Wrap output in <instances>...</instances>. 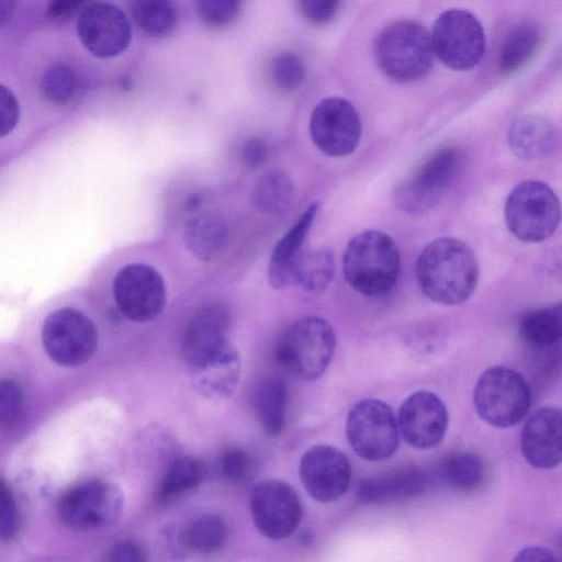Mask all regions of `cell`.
<instances>
[{"label": "cell", "mask_w": 562, "mask_h": 562, "mask_svg": "<svg viewBox=\"0 0 562 562\" xmlns=\"http://www.w3.org/2000/svg\"><path fill=\"white\" fill-rule=\"evenodd\" d=\"M420 291L430 301L458 305L468 301L479 281V262L472 248L456 237H439L420 252L416 263Z\"/></svg>", "instance_id": "1"}, {"label": "cell", "mask_w": 562, "mask_h": 562, "mask_svg": "<svg viewBox=\"0 0 562 562\" xmlns=\"http://www.w3.org/2000/svg\"><path fill=\"white\" fill-rule=\"evenodd\" d=\"M400 269L398 247L386 233L367 229L348 241L342 258L344 276L360 294L387 293L397 281Z\"/></svg>", "instance_id": "2"}, {"label": "cell", "mask_w": 562, "mask_h": 562, "mask_svg": "<svg viewBox=\"0 0 562 562\" xmlns=\"http://www.w3.org/2000/svg\"><path fill=\"white\" fill-rule=\"evenodd\" d=\"M336 347L331 325L318 316H303L280 335L276 360L289 374L304 381L321 378L328 368Z\"/></svg>", "instance_id": "3"}, {"label": "cell", "mask_w": 562, "mask_h": 562, "mask_svg": "<svg viewBox=\"0 0 562 562\" xmlns=\"http://www.w3.org/2000/svg\"><path fill=\"white\" fill-rule=\"evenodd\" d=\"M374 54L380 69L389 78L411 82L429 71L434 50L426 29L417 22L403 20L380 33Z\"/></svg>", "instance_id": "4"}, {"label": "cell", "mask_w": 562, "mask_h": 562, "mask_svg": "<svg viewBox=\"0 0 562 562\" xmlns=\"http://www.w3.org/2000/svg\"><path fill=\"white\" fill-rule=\"evenodd\" d=\"M463 151L443 146L425 157L395 190V204L403 212L422 214L438 204L461 173Z\"/></svg>", "instance_id": "5"}, {"label": "cell", "mask_w": 562, "mask_h": 562, "mask_svg": "<svg viewBox=\"0 0 562 562\" xmlns=\"http://www.w3.org/2000/svg\"><path fill=\"white\" fill-rule=\"evenodd\" d=\"M555 192L539 180H525L513 188L505 201L508 231L524 243H541L553 235L560 222Z\"/></svg>", "instance_id": "6"}, {"label": "cell", "mask_w": 562, "mask_h": 562, "mask_svg": "<svg viewBox=\"0 0 562 562\" xmlns=\"http://www.w3.org/2000/svg\"><path fill=\"white\" fill-rule=\"evenodd\" d=\"M473 400L483 420L497 428H508L526 417L531 393L521 373L504 366H494L480 375Z\"/></svg>", "instance_id": "7"}, {"label": "cell", "mask_w": 562, "mask_h": 562, "mask_svg": "<svg viewBox=\"0 0 562 562\" xmlns=\"http://www.w3.org/2000/svg\"><path fill=\"white\" fill-rule=\"evenodd\" d=\"M124 493L116 483L93 479L72 485L63 493L57 512L68 528L100 530L114 525L124 508Z\"/></svg>", "instance_id": "8"}, {"label": "cell", "mask_w": 562, "mask_h": 562, "mask_svg": "<svg viewBox=\"0 0 562 562\" xmlns=\"http://www.w3.org/2000/svg\"><path fill=\"white\" fill-rule=\"evenodd\" d=\"M346 434L353 451L368 461L391 458L400 445L395 415L386 403L376 398L362 400L351 407Z\"/></svg>", "instance_id": "9"}, {"label": "cell", "mask_w": 562, "mask_h": 562, "mask_svg": "<svg viewBox=\"0 0 562 562\" xmlns=\"http://www.w3.org/2000/svg\"><path fill=\"white\" fill-rule=\"evenodd\" d=\"M42 342L55 363L75 368L93 356L98 346V330L82 312L64 307L52 312L44 321Z\"/></svg>", "instance_id": "10"}, {"label": "cell", "mask_w": 562, "mask_h": 562, "mask_svg": "<svg viewBox=\"0 0 562 562\" xmlns=\"http://www.w3.org/2000/svg\"><path fill=\"white\" fill-rule=\"evenodd\" d=\"M430 40L434 54L454 70L474 67L485 50V35L480 21L461 9L442 12L434 25Z\"/></svg>", "instance_id": "11"}, {"label": "cell", "mask_w": 562, "mask_h": 562, "mask_svg": "<svg viewBox=\"0 0 562 562\" xmlns=\"http://www.w3.org/2000/svg\"><path fill=\"white\" fill-rule=\"evenodd\" d=\"M113 296L117 310L134 323L157 318L167 304L164 277L153 266L142 262L122 267L113 280Z\"/></svg>", "instance_id": "12"}, {"label": "cell", "mask_w": 562, "mask_h": 562, "mask_svg": "<svg viewBox=\"0 0 562 562\" xmlns=\"http://www.w3.org/2000/svg\"><path fill=\"white\" fill-rule=\"evenodd\" d=\"M361 120L346 99L329 97L319 101L310 119L314 145L330 157H345L355 151L361 138Z\"/></svg>", "instance_id": "13"}, {"label": "cell", "mask_w": 562, "mask_h": 562, "mask_svg": "<svg viewBox=\"0 0 562 562\" xmlns=\"http://www.w3.org/2000/svg\"><path fill=\"white\" fill-rule=\"evenodd\" d=\"M250 512L259 532L272 540L290 537L302 519V505L295 490L277 479L263 480L254 487Z\"/></svg>", "instance_id": "14"}, {"label": "cell", "mask_w": 562, "mask_h": 562, "mask_svg": "<svg viewBox=\"0 0 562 562\" xmlns=\"http://www.w3.org/2000/svg\"><path fill=\"white\" fill-rule=\"evenodd\" d=\"M299 474L303 487L312 498L319 503H333L349 487L351 464L337 447L316 445L302 456Z\"/></svg>", "instance_id": "15"}, {"label": "cell", "mask_w": 562, "mask_h": 562, "mask_svg": "<svg viewBox=\"0 0 562 562\" xmlns=\"http://www.w3.org/2000/svg\"><path fill=\"white\" fill-rule=\"evenodd\" d=\"M77 33L83 47L99 58L122 54L132 41V26L125 13L105 2L88 4L79 13Z\"/></svg>", "instance_id": "16"}, {"label": "cell", "mask_w": 562, "mask_h": 562, "mask_svg": "<svg viewBox=\"0 0 562 562\" xmlns=\"http://www.w3.org/2000/svg\"><path fill=\"white\" fill-rule=\"evenodd\" d=\"M448 419L447 407L437 394L418 391L402 403L397 426L409 446L427 450L443 440Z\"/></svg>", "instance_id": "17"}, {"label": "cell", "mask_w": 562, "mask_h": 562, "mask_svg": "<svg viewBox=\"0 0 562 562\" xmlns=\"http://www.w3.org/2000/svg\"><path fill=\"white\" fill-rule=\"evenodd\" d=\"M231 315L222 303L200 307L190 318L183 333L182 356L191 369L207 361L228 345Z\"/></svg>", "instance_id": "18"}, {"label": "cell", "mask_w": 562, "mask_h": 562, "mask_svg": "<svg viewBox=\"0 0 562 562\" xmlns=\"http://www.w3.org/2000/svg\"><path fill=\"white\" fill-rule=\"evenodd\" d=\"M520 449L525 460L538 469H551L561 462V411L547 406L535 412L525 423Z\"/></svg>", "instance_id": "19"}, {"label": "cell", "mask_w": 562, "mask_h": 562, "mask_svg": "<svg viewBox=\"0 0 562 562\" xmlns=\"http://www.w3.org/2000/svg\"><path fill=\"white\" fill-rule=\"evenodd\" d=\"M318 202H313L291 228L276 244L268 265V279L274 290H283L292 283L294 263L303 250L304 241L316 218Z\"/></svg>", "instance_id": "20"}, {"label": "cell", "mask_w": 562, "mask_h": 562, "mask_svg": "<svg viewBox=\"0 0 562 562\" xmlns=\"http://www.w3.org/2000/svg\"><path fill=\"white\" fill-rule=\"evenodd\" d=\"M182 239L187 250L195 259L213 262L226 251L229 244V229L218 213L198 212L186 222Z\"/></svg>", "instance_id": "21"}, {"label": "cell", "mask_w": 562, "mask_h": 562, "mask_svg": "<svg viewBox=\"0 0 562 562\" xmlns=\"http://www.w3.org/2000/svg\"><path fill=\"white\" fill-rule=\"evenodd\" d=\"M508 146L521 160L550 156L558 145V131L551 120L540 114H525L508 128Z\"/></svg>", "instance_id": "22"}, {"label": "cell", "mask_w": 562, "mask_h": 562, "mask_svg": "<svg viewBox=\"0 0 562 562\" xmlns=\"http://www.w3.org/2000/svg\"><path fill=\"white\" fill-rule=\"evenodd\" d=\"M428 486L424 470L406 469L393 474L368 477L361 481L357 495L363 504H385L415 497Z\"/></svg>", "instance_id": "23"}, {"label": "cell", "mask_w": 562, "mask_h": 562, "mask_svg": "<svg viewBox=\"0 0 562 562\" xmlns=\"http://www.w3.org/2000/svg\"><path fill=\"white\" fill-rule=\"evenodd\" d=\"M198 391L212 398H224L234 393L240 376V360L231 344L217 355L191 369Z\"/></svg>", "instance_id": "24"}, {"label": "cell", "mask_w": 562, "mask_h": 562, "mask_svg": "<svg viewBox=\"0 0 562 562\" xmlns=\"http://www.w3.org/2000/svg\"><path fill=\"white\" fill-rule=\"evenodd\" d=\"M254 409L262 430L270 437L281 434L285 424L288 391L285 382L278 375H268L254 393Z\"/></svg>", "instance_id": "25"}, {"label": "cell", "mask_w": 562, "mask_h": 562, "mask_svg": "<svg viewBox=\"0 0 562 562\" xmlns=\"http://www.w3.org/2000/svg\"><path fill=\"white\" fill-rule=\"evenodd\" d=\"M334 276V256L326 247L307 248L299 255L292 272V283L310 294L322 293Z\"/></svg>", "instance_id": "26"}, {"label": "cell", "mask_w": 562, "mask_h": 562, "mask_svg": "<svg viewBox=\"0 0 562 562\" xmlns=\"http://www.w3.org/2000/svg\"><path fill=\"white\" fill-rule=\"evenodd\" d=\"M132 19L139 31L162 38L173 33L178 23V12L173 0H131Z\"/></svg>", "instance_id": "27"}, {"label": "cell", "mask_w": 562, "mask_h": 562, "mask_svg": "<svg viewBox=\"0 0 562 562\" xmlns=\"http://www.w3.org/2000/svg\"><path fill=\"white\" fill-rule=\"evenodd\" d=\"M294 199L292 179L281 170L260 176L250 191L251 203L261 212L279 214L288 210Z\"/></svg>", "instance_id": "28"}, {"label": "cell", "mask_w": 562, "mask_h": 562, "mask_svg": "<svg viewBox=\"0 0 562 562\" xmlns=\"http://www.w3.org/2000/svg\"><path fill=\"white\" fill-rule=\"evenodd\" d=\"M540 40L541 32L535 22L525 21L514 26L501 48V70L513 72L522 67L537 50Z\"/></svg>", "instance_id": "29"}, {"label": "cell", "mask_w": 562, "mask_h": 562, "mask_svg": "<svg viewBox=\"0 0 562 562\" xmlns=\"http://www.w3.org/2000/svg\"><path fill=\"white\" fill-rule=\"evenodd\" d=\"M206 476L203 461L188 456L175 458L168 465L159 484L157 497L165 502L184 492L196 488Z\"/></svg>", "instance_id": "30"}, {"label": "cell", "mask_w": 562, "mask_h": 562, "mask_svg": "<svg viewBox=\"0 0 562 562\" xmlns=\"http://www.w3.org/2000/svg\"><path fill=\"white\" fill-rule=\"evenodd\" d=\"M81 90V81L77 70L65 63L47 67L40 80L43 98L56 106H66L76 101Z\"/></svg>", "instance_id": "31"}, {"label": "cell", "mask_w": 562, "mask_h": 562, "mask_svg": "<svg viewBox=\"0 0 562 562\" xmlns=\"http://www.w3.org/2000/svg\"><path fill=\"white\" fill-rule=\"evenodd\" d=\"M522 339L537 347L555 344L562 334V306L555 304L526 314L519 326Z\"/></svg>", "instance_id": "32"}, {"label": "cell", "mask_w": 562, "mask_h": 562, "mask_svg": "<svg viewBox=\"0 0 562 562\" xmlns=\"http://www.w3.org/2000/svg\"><path fill=\"white\" fill-rule=\"evenodd\" d=\"M447 485L462 493L479 490L484 482L485 465L482 458L473 452H457L450 456L441 468Z\"/></svg>", "instance_id": "33"}, {"label": "cell", "mask_w": 562, "mask_h": 562, "mask_svg": "<svg viewBox=\"0 0 562 562\" xmlns=\"http://www.w3.org/2000/svg\"><path fill=\"white\" fill-rule=\"evenodd\" d=\"M227 537L224 520L213 514H205L190 524L182 535L187 547L200 552L212 553L220 550Z\"/></svg>", "instance_id": "34"}, {"label": "cell", "mask_w": 562, "mask_h": 562, "mask_svg": "<svg viewBox=\"0 0 562 562\" xmlns=\"http://www.w3.org/2000/svg\"><path fill=\"white\" fill-rule=\"evenodd\" d=\"M272 82L283 91H292L301 86L305 78L302 58L292 52H283L273 57L270 64Z\"/></svg>", "instance_id": "35"}, {"label": "cell", "mask_w": 562, "mask_h": 562, "mask_svg": "<svg viewBox=\"0 0 562 562\" xmlns=\"http://www.w3.org/2000/svg\"><path fill=\"white\" fill-rule=\"evenodd\" d=\"M194 8L204 24L222 27L236 20L241 0H194Z\"/></svg>", "instance_id": "36"}, {"label": "cell", "mask_w": 562, "mask_h": 562, "mask_svg": "<svg viewBox=\"0 0 562 562\" xmlns=\"http://www.w3.org/2000/svg\"><path fill=\"white\" fill-rule=\"evenodd\" d=\"M18 528L19 512L13 492L8 482L0 476V539H13Z\"/></svg>", "instance_id": "37"}, {"label": "cell", "mask_w": 562, "mask_h": 562, "mask_svg": "<svg viewBox=\"0 0 562 562\" xmlns=\"http://www.w3.org/2000/svg\"><path fill=\"white\" fill-rule=\"evenodd\" d=\"M22 391L12 380H0V424L14 423L22 411Z\"/></svg>", "instance_id": "38"}, {"label": "cell", "mask_w": 562, "mask_h": 562, "mask_svg": "<svg viewBox=\"0 0 562 562\" xmlns=\"http://www.w3.org/2000/svg\"><path fill=\"white\" fill-rule=\"evenodd\" d=\"M301 15L311 24L324 25L337 14L341 0H296Z\"/></svg>", "instance_id": "39"}, {"label": "cell", "mask_w": 562, "mask_h": 562, "mask_svg": "<svg viewBox=\"0 0 562 562\" xmlns=\"http://www.w3.org/2000/svg\"><path fill=\"white\" fill-rule=\"evenodd\" d=\"M249 467V456L240 448H229L221 457V473L229 482L236 483L241 481L247 475Z\"/></svg>", "instance_id": "40"}, {"label": "cell", "mask_w": 562, "mask_h": 562, "mask_svg": "<svg viewBox=\"0 0 562 562\" xmlns=\"http://www.w3.org/2000/svg\"><path fill=\"white\" fill-rule=\"evenodd\" d=\"M20 117V105L14 93L0 83V137L10 134Z\"/></svg>", "instance_id": "41"}, {"label": "cell", "mask_w": 562, "mask_h": 562, "mask_svg": "<svg viewBox=\"0 0 562 562\" xmlns=\"http://www.w3.org/2000/svg\"><path fill=\"white\" fill-rule=\"evenodd\" d=\"M90 0H48L45 16L52 22L69 21L89 4Z\"/></svg>", "instance_id": "42"}, {"label": "cell", "mask_w": 562, "mask_h": 562, "mask_svg": "<svg viewBox=\"0 0 562 562\" xmlns=\"http://www.w3.org/2000/svg\"><path fill=\"white\" fill-rule=\"evenodd\" d=\"M147 559L145 544L135 539L116 542L110 550L108 560L115 562H143Z\"/></svg>", "instance_id": "43"}, {"label": "cell", "mask_w": 562, "mask_h": 562, "mask_svg": "<svg viewBox=\"0 0 562 562\" xmlns=\"http://www.w3.org/2000/svg\"><path fill=\"white\" fill-rule=\"evenodd\" d=\"M268 156V147L259 137L248 138L243 147V161L249 168L260 167Z\"/></svg>", "instance_id": "44"}, {"label": "cell", "mask_w": 562, "mask_h": 562, "mask_svg": "<svg viewBox=\"0 0 562 562\" xmlns=\"http://www.w3.org/2000/svg\"><path fill=\"white\" fill-rule=\"evenodd\" d=\"M515 561L553 562L555 558L551 551L540 547H529L517 552Z\"/></svg>", "instance_id": "45"}, {"label": "cell", "mask_w": 562, "mask_h": 562, "mask_svg": "<svg viewBox=\"0 0 562 562\" xmlns=\"http://www.w3.org/2000/svg\"><path fill=\"white\" fill-rule=\"evenodd\" d=\"M19 0H0V29L7 26L15 14Z\"/></svg>", "instance_id": "46"}, {"label": "cell", "mask_w": 562, "mask_h": 562, "mask_svg": "<svg viewBox=\"0 0 562 562\" xmlns=\"http://www.w3.org/2000/svg\"><path fill=\"white\" fill-rule=\"evenodd\" d=\"M202 200L203 198L201 194L194 193L190 198H188L186 206L189 211H196L202 204Z\"/></svg>", "instance_id": "47"}]
</instances>
